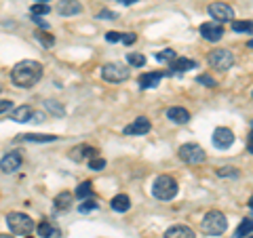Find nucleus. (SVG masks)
Masks as SVG:
<instances>
[{"mask_svg": "<svg viewBox=\"0 0 253 238\" xmlns=\"http://www.w3.org/2000/svg\"><path fill=\"white\" fill-rule=\"evenodd\" d=\"M42 78V66L34 59H26L15 63L11 70V82L19 89H30Z\"/></svg>", "mask_w": 253, "mask_h": 238, "instance_id": "1", "label": "nucleus"}, {"mask_svg": "<svg viewBox=\"0 0 253 238\" xmlns=\"http://www.w3.org/2000/svg\"><path fill=\"white\" fill-rule=\"evenodd\" d=\"M177 181L173 179L171 175H161L154 179V186H152V194L158 200H173L177 196Z\"/></svg>", "mask_w": 253, "mask_h": 238, "instance_id": "2", "label": "nucleus"}, {"mask_svg": "<svg viewBox=\"0 0 253 238\" xmlns=\"http://www.w3.org/2000/svg\"><path fill=\"white\" fill-rule=\"evenodd\" d=\"M6 226H9V230L13 234H19V236H30L36 228L32 217H28L26 213H17V211L6 215Z\"/></svg>", "mask_w": 253, "mask_h": 238, "instance_id": "3", "label": "nucleus"}, {"mask_svg": "<svg viewBox=\"0 0 253 238\" xmlns=\"http://www.w3.org/2000/svg\"><path fill=\"white\" fill-rule=\"evenodd\" d=\"M228 228V219L221 211H209L203 219V232L209 236H219L224 234Z\"/></svg>", "mask_w": 253, "mask_h": 238, "instance_id": "4", "label": "nucleus"}, {"mask_svg": "<svg viewBox=\"0 0 253 238\" xmlns=\"http://www.w3.org/2000/svg\"><path fill=\"white\" fill-rule=\"evenodd\" d=\"M207 61L213 70H217V72H228V70L234 66V55L228 49H215V51L209 53Z\"/></svg>", "mask_w": 253, "mask_h": 238, "instance_id": "5", "label": "nucleus"}, {"mask_svg": "<svg viewBox=\"0 0 253 238\" xmlns=\"http://www.w3.org/2000/svg\"><path fill=\"white\" fill-rule=\"evenodd\" d=\"M101 78H104L106 82H125L126 78H129V70H126L125 63L112 61L101 68Z\"/></svg>", "mask_w": 253, "mask_h": 238, "instance_id": "6", "label": "nucleus"}, {"mask_svg": "<svg viewBox=\"0 0 253 238\" xmlns=\"http://www.w3.org/2000/svg\"><path fill=\"white\" fill-rule=\"evenodd\" d=\"M177 154L186 164H201L207 160V154L199 144H184L177 150Z\"/></svg>", "mask_w": 253, "mask_h": 238, "instance_id": "7", "label": "nucleus"}, {"mask_svg": "<svg viewBox=\"0 0 253 238\" xmlns=\"http://www.w3.org/2000/svg\"><path fill=\"white\" fill-rule=\"evenodd\" d=\"M209 15L217 23H224V21L234 19V9L228 2H213L209 4Z\"/></svg>", "mask_w": 253, "mask_h": 238, "instance_id": "8", "label": "nucleus"}, {"mask_svg": "<svg viewBox=\"0 0 253 238\" xmlns=\"http://www.w3.org/2000/svg\"><path fill=\"white\" fill-rule=\"evenodd\" d=\"M21 164H23V156H21V152H17V150L6 152L2 158H0V171L2 173H15Z\"/></svg>", "mask_w": 253, "mask_h": 238, "instance_id": "9", "label": "nucleus"}, {"mask_svg": "<svg viewBox=\"0 0 253 238\" xmlns=\"http://www.w3.org/2000/svg\"><path fill=\"white\" fill-rule=\"evenodd\" d=\"M201 36L205 40H211V42H219L221 36H224V26L217 21H207L201 26Z\"/></svg>", "mask_w": 253, "mask_h": 238, "instance_id": "10", "label": "nucleus"}, {"mask_svg": "<svg viewBox=\"0 0 253 238\" xmlns=\"http://www.w3.org/2000/svg\"><path fill=\"white\" fill-rule=\"evenodd\" d=\"M234 144V133L230 129H226V126H217L215 131H213V146L219 148V150H228Z\"/></svg>", "mask_w": 253, "mask_h": 238, "instance_id": "11", "label": "nucleus"}, {"mask_svg": "<svg viewBox=\"0 0 253 238\" xmlns=\"http://www.w3.org/2000/svg\"><path fill=\"white\" fill-rule=\"evenodd\" d=\"M150 129H152V124H150V120L146 116H139V118H135L131 124H126L125 126V135H144V133H148Z\"/></svg>", "mask_w": 253, "mask_h": 238, "instance_id": "12", "label": "nucleus"}, {"mask_svg": "<svg viewBox=\"0 0 253 238\" xmlns=\"http://www.w3.org/2000/svg\"><path fill=\"white\" fill-rule=\"evenodd\" d=\"M97 156V150L91 148V146H86V144H81V146H76L70 150V158L76 162H83L84 158H95Z\"/></svg>", "mask_w": 253, "mask_h": 238, "instance_id": "13", "label": "nucleus"}, {"mask_svg": "<svg viewBox=\"0 0 253 238\" xmlns=\"http://www.w3.org/2000/svg\"><path fill=\"white\" fill-rule=\"evenodd\" d=\"M57 135H51V133H23V135H17L15 141H32V144H49V141H55Z\"/></svg>", "mask_w": 253, "mask_h": 238, "instance_id": "14", "label": "nucleus"}, {"mask_svg": "<svg viewBox=\"0 0 253 238\" xmlns=\"http://www.w3.org/2000/svg\"><path fill=\"white\" fill-rule=\"evenodd\" d=\"M167 118H169L171 122H175V124H186L190 120V112H188L186 108L175 106V108H169L167 110Z\"/></svg>", "mask_w": 253, "mask_h": 238, "instance_id": "15", "label": "nucleus"}, {"mask_svg": "<svg viewBox=\"0 0 253 238\" xmlns=\"http://www.w3.org/2000/svg\"><path fill=\"white\" fill-rule=\"evenodd\" d=\"M32 118H34V110L30 106H19L11 112V120L15 122H32Z\"/></svg>", "mask_w": 253, "mask_h": 238, "instance_id": "16", "label": "nucleus"}, {"mask_svg": "<svg viewBox=\"0 0 253 238\" xmlns=\"http://www.w3.org/2000/svg\"><path fill=\"white\" fill-rule=\"evenodd\" d=\"M163 76H165V74H161V72H148V74H141V76H139V86H141V89H154V86L161 84Z\"/></svg>", "mask_w": 253, "mask_h": 238, "instance_id": "17", "label": "nucleus"}, {"mask_svg": "<svg viewBox=\"0 0 253 238\" xmlns=\"http://www.w3.org/2000/svg\"><path fill=\"white\" fill-rule=\"evenodd\" d=\"M165 238H196V236H194V230L188 226H171L165 232Z\"/></svg>", "mask_w": 253, "mask_h": 238, "instance_id": "18", "label": "nucleus"}, {"mask_svg": "<svg viewBox=\"0 0 253 238\" xmlns=\"http://www.w3.org/2000/svg\"><path fill=\"white\" fill-rule=\"evenodd\" d=\"M53 204H55V211H68L74 204V194L72 192H61V194L55 196Z\"/></svg>", "mask_w": 253, "mask_h": 238, "instance_id": "19", "label": "nucleus"}, {"mask_svg": "<svg viewBox=\"0 0 253 238\" xmlns=\"http://www.w3.org/2000/svg\"><path fill=\"white\" fill-rule=\"evenodd\" d=\"M59 15H63V17H70V15H78L83 13V4L78 2V0H66V2L59 4Z\"/></svg>", "mask_w": 253, "mask_h": 238, "instance_id": "20", "label": "nucleus"}, {"mask_svg": "<svg viewBox=\"0 0 253 238\" xmlns=\"http://www.w3.org/2000/svg\"><path fill=\"white\" fill-rule=\"evenodd\" d=\"M110 207H112L116 213H126L131 209V198L126 194H116L112 198V202H110Z\"/></svg>", "mask_w": 253, "mask_h": 238, "instance_id": "21", "label": "nucleus"}, {"mask_svg": "<svg viewBox=\"0 0 253 238\" xmlns=\"http://www.w3.org/2000/svg\"><path fill=\"white\" fill-rule=\"evenodd\" d=\"M173 72H188V70H196V61L186 59V57H175L171 61Z\"/></svg>", "mask_w": 253, "mask_h": 238, "instance_id": "22", "label": "nucleus"}, {"mask_svg": "<svg viewBox=\"0 0 253 238\" xmlns=\"http://www.w3.org/2000/svg\"><path fill=\"white\" fill-rule=\"evenodd\" d=\"M249 234H253V219L251 217H245L241 224H239V228L234 230V234L230 238H247Z\"/></svg>", "mask_w": 253, "mask_h": 238, "instance_id": "23", "label": "nucleus"}, {"mask_svg": "<svg viewBox=\"0 0 253 238\" xmlns=\"http://www.w3.org/2000/svg\"><path fill=\"white\" fill-rule=\"evenodd\" d=\"M36 232L41 234L42 238H59V236H61L59 230H57V228H53V226L49 224V221H44V219L36 226Z\"/></svg>", "mask_w": 253, "mask_h": 238, "instance_id": "24", "label": "nucleus"}, {"mask_svg": "<svg viewBox=\"0 0 253 238\" xmlns=\"http://www.w3.org/2000/svg\"><path fill=\"white\" fill-rule=\"evenodd\" d=\"M91 194H93V184L91 181H83L81 186L76 188V198H81V200H84V198H91Z\"/></svg>", "mask_w": 253, "mask_h": 238, "instance_id": "25", "label": "nucleus"}, {"mask_svg": "<svg viewBox=\"0 0 253 238\" xmlns=\"http://www.w3.org/2000/svg\"><path fill=\"white\" fill-rule=\"evenodd\" d=\"M126 63L133 68H144L146 66V57L141 53H129L126 55Z\"/></svg>", "mask_w": 253, "mask_h": 238, "instance_id": "26", "label": "nucleus"}, {"mask_svg": "<svg viewBox=\"0 0 253 238\" xmlns=\"http://www.w3.org/2000/svg\"><path fill=\"white\" fill-rule=\"evenodd\" d=\"M234 32H243V34H253V21H232Z\"/></svg>", "mask_w": 253, "mask_h": 238, "instance_id": "27", "label": "nucleus"}, {"mask_svg": "<svg viewBox=\"0 0 253 238\" xmlns=\"http://www.w3.org/2000/svg\"><path fill=\"white\" fill-rule=\"evenodd\" d=\"M49 11H51V6L46 4V2H36V4H32V9H30L32 17H38V15H46Z\"/></svg>", "mask_w": 253, "mask_h": 238, "instance_id": "28", "label": "nucleus"}, {"mask_svg": "<svg viewBox=\"0 0 253 238\" xmlns=\"http://www.w3.org/2000/svg\"><path fill=\"white\" fill-rule=\"evenodd\" d=\"M97 207H99V204H97L95 198H84V202L78 204V211H81V213H89V211H95Z\"/></svg>", "mask_w": 253, "mask_h": 238, "instance_id": "29", "label": "nucleus"}, {"mask_svg": "<svg viewBox=\"0 0 253 238\" xmlns=\"http://www.w3.org/2000/svg\"><path fill=\"white\" fill-rule=\"evenodd\" d=\"M36 38H38V42H41L42 46H46V49H49V46H53V44H55V38L49 34V32H38V34H36Z\"/></svg>", "mask_w": 253, "mask_h": 238, "instance_id": "30", "label": "nucleus"}, {"mask_svg": "<svg viewBox=\"0 0 253 238\" xmlns=\"http://www.w3.org/2000/svg\"><path fill=\"white\" fill-rule=\"evenodd\" d=\"M44 108L49 110V112H51L53 116H63V114H66V112H63V108L57 104V101H53V99H49V101H46V104H44Z\"/></svg>", "mask_w": 253, "mask_h": 238, "instance_id": "31", "label": "nucleus"}, {"mask_svg": "<svg viewBox=\"0 0 253 238\" xmlns=\"http://www.w3.org/2000/svg\"><path fill=\"white\" fill-rule=\"evenodd\" d=\"M175 57H177V53L173 51V49H165V51H158L156 53V59L158 61H173Z\"/></svg>", "mask_w": 253, "mask_h": 238, "instance_id": "32", "label": "nucleus"}, {"mask_svg": "<svg viewBox=\"0 0 253 238\" xmlns=\"http://www.w3.org/2000/svg\"><path fill=\"white\" fill-rule=\"evenodd\" d=\"M89 166H91V171H101L106 166V160L104 158H99V156H95V158L89 160Z\"/></svg>", "mask_w": 253, "mask_h": 238, "instance_id": "33", "label": "nucleus"}, {"mask_svg": "<svg viewBox=\"0 0 253 238\" xmlns=\"http://www.w3.org/2000/svg\"><path fill=\"white\" fill-rule=\"evenodd\" d=\"M217 175H219V177H226V175L236 177V175H239V171H236L234 166H221V169L217 171Z\"/></svg>", "mask_w": 253, "mask_h": 238, "instance_id": "34", "label": "nucleus"}, {"mask_svg": "<svg viewBox=\"0 0 253 238\" xmlns=\"http://www.w3.org/2000/svg\"><path fill=\"white\" fill-rule=\"evenodd\" d=\"M196 82L207 84V86H215V84H217V82H215V78H211V76H207V74H201L199 78H196Z\"/></svg>", "mask_w": 253, "mask_h": 238, "instance_id": "35", "label": "nucleus"}, {"mask_svg": "<svg viewBox=\"0 0 253 238\" xmlns=\"http://www.w3.org/2000/svg\"><path fill=\"white\" fill-rule=\"evenodd\" d=\"M11 108H13V101H9V99H0V114L11 112Z\"/></svg>", "mask_w": 253, "mask_h": 238, "instance_id": "36", "label": "nucleus"}, {"mask_svg": "<svg viewBox=\"0 0 253 238\" xmlns=\"http://www.w3.org/2000/svg\"><path fill=\"white\" fill-rule=\"evenodd\" d=\"M121 40H123L125 44H135V42H137V34H133V32H129V34H123Z\"/></svg>", "mask_w": 253, "mask_h": 238, "instance_id": "37", "label": "nucleus"}, {"mask_svg": "<svg viewBox=\"0 0 253 238\" xmlns=\"http://www.w3.org/2000/svg\"><path fill=\"white\" fill-rule=\"evenodd\" d=\"M121 38H123V34H118V32H108V34H106V40L108 42H118Z\"/></svg>", "mask_w": 253, "mask_h": 238, "instance_id": "38", "label": "nucleus"}, {"mask_svg": "<svg viewBox=\"0 0 253 238\" xmlns=\"http://www.w3.org/2000/svg\"><path fill=\"white\" fill-rule=\"evenodd\" d=\"M97 17H99V19H116L118 15H116L114 11H101V13L97 15Z\"/></svg>", "mask_w": 253, "mask_h": 238, "instance_id": "39", "label": "nucleus"}, {"mask_svg": "<svg viewBox=\"0 0 253 238\" xmlns=\"http://www.w3.org/2000/svg\"><path fill=\"white\" fill-rule=\"evenodd\" d=\"M247 150H249V154H253V129H251L249 139H247Z\"/></svg>", "mask_w": 253, "mask_h": 238, "instance_id": "40", "label": "nucleus"}, {"mask_svg": "<svg viewBox=\"0 0 253 238\" xmlns=\"http://www.w3.org/2000/svg\"><path fill=\"white\" fill-rule=\"evenodd\" d=\"M121 2H123V4H135L137 0H121Z\"/></svg>", "mask_w": 253, "mask_h": 238, "instance_id": "41", "label": "nucleus"}, {"mask_svg": "<svg viewBox=\"0 0 253 238\" xmlns=\"http://www.w3.org/2000/svg\"><path fill=\"white\" fill-rule=\"evenodd\" d=\"M247 204H249V207L253 209V194H251V198H249V202H247Z\"/></svg>", "mask_w": 253, "mask_h": 238, "instance_id": "42", "label": "nucleus"}, {"mask_svg": "<svg viewBox=\"0 0 253 238\" xmlns=\"http://www.w3.org/2000/svg\"><path fill=\"white\" fill-rule=\"evenodd\" d=\"M247 46H249V49H253V38H251V40L247 42Z\"/></svg>", "mask_w": 253, "mask_h": 238, "instance_id": "43", "label": "nucleus"}, {"mask_svg": "<svg viewBox=\"0 0 253 238\" xmlns=\"http://www.w3.org/2000/svg\"><path fill=\"white\" fill-rule=\"evenodd\" d=\"M0 238H13V236H9V234H0Z\"/></svg>", "mask_w": 253, "mask_h": 238, "instance_id": "44", "label": "nucleus"}, {"mask_svg": "<svg viewBox=\"0 0 253 238\" xmlns=\"http://www.w3.org/2000/svg\"><path fill=\"white\" fill-rule=\"evenodd\" d=\"M36 2H49V0H36Z\"/></svg>", "mask_w": 253, "mask_h": 238, "instance_id": "45", "label": "nucleus"}, {"mask_svg": "<svg viewBox=\"0 0 253 238\" xmlns=\"http://www.w3.org/2000/svg\"><path fill=\"white\" fill-rule=\"evenodd\" d=\"M247 238H253V234H249V236H247Z\"/></svg>", "mask_w": 253, "mask_h": 238, "instance_id": "46", "label": "nucleus"}, {"mask_svg": "<svg viewBox=\"0 0 253 238\" xmlns=\"http://www.w3.org/2000/svg\"><path fill=\"white\" fill-rule=\"evenodd\" d=\"M0 91H2V86H0Z\"/></svg>", "mask_w": 253, "mask_h": 238, "instance_id": "47", "label": "nucleus"}, {"mask_svg": "<svg viewBox=\"0 0 253 238\" xmlns=\"http://www.w3.org/2000/svg\"><path fill=\"white\" fill-rule=\"evenodd\" d=\"M251 219H253V217H251Z\"/></svg>", "mask_w": 253, "mask_h": 238, "instance_id": "48", "label": "nucleus"}, {"mask_svg": "<svg viewBox=\"0 0 253 238\" xmlns=\"http://www.w3.org/2000/svg\"><path fill=\"white\" fill-rule=\"evenodd\" d=\"M251 95H253V93H251Z\"/></svg>", "mask_w": 253, "mask_h": 238, "instance_id": "49", "label": "nucleus"}]
</instances>
